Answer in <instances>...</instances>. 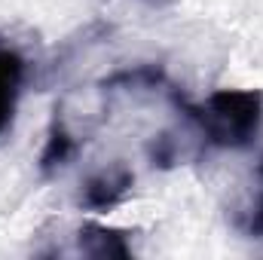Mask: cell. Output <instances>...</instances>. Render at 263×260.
I'll return each mask as SVG.
<instances>
[{"instance_id":"5b68a950","label":"cell","mask_w":263,"mask_h":260,"mask_svg":"<svg viewBox=\"0 0 263 260\" xmlns=\"http://www.w3.org/2000/svg\"><path fill=\"white\" fill-rule=\"evenodd\" d=\"M80 150V141L73 138V132L65 126L62 120V110H55L52 123H49V132H46V144L40 150V172L49 178L55 175L59 169H65L67 162L73 159V153Z\"/></svg>"},{"instance_id":"7a4b0ae2","label":"cell","mask_w":263,"mask_h":260,"mask_svg":"<svg viewBox=\"0 0 263 260\" xmlns=\"http://www.w3.org/2000/svg\"><path fill=\"white\" fill-rule=\"evenodd\" d=\"M135 187V172H132L126 162H114L107 169H98L92 172L83 184H80V193H77V205L83 211H95V214H104V211H114Z\"/></svg>"},{"instance_id":"52a82bcc","label":"cell","mask_w":263,"mask_h":260,"mask_svg":"<svg viewBox=\"0 0 263 260\" xmlns=\"http://www.w3.org/2000/svg\"><path fill=\"white\" fill-rule=\"evenodd\" d=\"M101 86H104V92H141V89H159V86H168V80H165L162 67L138 65V67H126V70L110 73Z\"/></svg>"},{"instance_id":"ba28073f","label":"cell","mask_w":263,"mask_h":260,"mask_svg":"<svg viewBox=\"0 0 263 260\" xmlns=\"http://www.w3.org/2000/svg\"><path fill=\"white\" fill-rule=\"evenodd\" d=\"M147 159H150L156 169H175V165L184 159L181 141H178L172 132H159V135H153V141L147 144Z\"/></svg>"},{"instance_id":"277c9868","label":"cell","mask_w":263,"mask_h":260,"mask_svg":"<svg viewBox=\"0 0 263 260\" xmlns=\"http://www.w3.org/2000/svg\"><path fill=\"white\" fill-rule=\"evenodd\" d=\"M25 83V59L15 49H0V135L12 126Z\"/></svg>"},{"instance_id":"6da1fadb","label":"cell","mask_w":263,"mask_h":260,"mask_svg":"<svg viewBox=\"0 0 263 260\" xmlns=\"http://www.w3.org/2000/svg\"><path fill=\"white\" fill-rule=\"evenodd\" d=\"M178 114L193 126L202 144L220 150L251 147L263 126V92L260 89H217L202 104H190L178 89H168Z\"/></svg>"},{"instance_id":"8992f818","label":"cell","mask_w":263,"mask_h":260,"mask_svg":"<svg viewBox=\"0 0 263 260\" xmlns=\"http://www.w3.org/2000/svg\"><path fill=\"white\" fill-rule=\"evenodd\" d=\"M236 230L248 239H263V156L254 169V190L248 193V199L236 208L233 217Z\"/></svg>"},{"instance_id":"9c48e42d","label":"cell","mask_w":263,"mask_h":260,"mask_svg":"<svg viewBox=\"0 0 263 260\" xmlns=\"http://www.w3.org/2000/svg\"><path fill=\"white\" fill-rule=\"evenodd\" d=\"M144 6H150V9H162V6H168V3H175V0H141Z\"/></svg>"},{"instance_id":"3957f363","label":"cell","mask_w":263,"mask_h":260,"mask_svg":"<svg viewBox=\"0 0 263 260\" xmlns=\"http://www.w3.org/2000/svg\"><path fill=\"white\" fill-rule=\"evenodd\" d=\"M126 230L104 227V224H83L77 230V251L95 260H132V245Z\"/></svg>"}]
</instances>
